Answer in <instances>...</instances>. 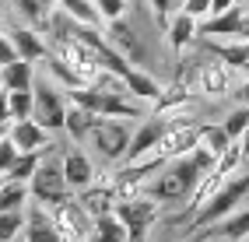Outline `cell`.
<instances>
[{"mask_svg":"<svg viewBox=\"0 0 249 242\" xmlns=\"http://www.w3.org/2000/svg\"><path fill=\"white\" fill-rule=\"evenodd\" d=\"M200 175H204V169L196 165V158L186 151V155H176L169 161H161L151 179L141 183V193H147V197L158 200V204H179L193 193V186L200 183Z\"/></svg>","mask_w":249,"mask_h":242,"instance_id":"6da1fadb","label":"cell"},{"mask_svg":"<svg viewBox=\"0 0 249 242\" xmlns=\"http://www.w3.org/2000/svg\"><path fill=\"white\" fill-rule=\"evenodd\" d=\"M28 197L42 207H56L71 197V186L63 179V151H42L36 172L28 179Z\"/></svg>","mask_w":249,"mask_h":242,"instance_id":"7a4b0ae2","label":"cell"},{"mask_svg":"<svg viewBox=\"0 0 249 242\" xmlns=\"http://www.w3.org/2000/svg\"><path fill=\"white\" fill-rule=\"evenodd\" d=\"M249 193V169L242 172V169H235L228 175V179L218 186V193L204 204V207H196L193 211V221H190V228L193 232H200V228H207V225H214V221H221L225 214H231L235 207L242 204V197Z\"/></svg>","mask_w":249,"mask_h":242,"instance_id":"3957f363","label":"cell"},{"mask_svg":"<svg viewBox=\"0 0 249 242\" xmlns=\"http://www.w3.org/2000/svg\"><path fill=\"white\" fill-rule=\"evenodd\" d=\"M71 95V102L77 105H85L88 112H95V116H102V120H126V116H141V102L137 99H130V95H112V91H102V88H95V85H77V88H67Z\"/></svg>","mask_w":249,"mask_h":242,"instance_id":"277c9868","label":"cell"},{"mask_svg":"<svg viewBox=\"0 0 249 242\" xmlns=\"http://www.w3.org/2000/svg\"><path fill=\"white\" fill-rule=\"evenodd\" d=\"M63 116H67L63 91L53 85L49 74H36V81H32V120L53 134V130H63Z\"/></svg>","mask_w":249,"mask_h":242,"instance_id":"5b68a950","label":"cell"},{"mask_svg":"<svg viewBox=\"0 0 249 242\" xmlns=\"http://www.w3.org/2000/svg\"><path fill=\"white\" fill-rule=\"evenodd\" d=\"M112 214L123 221V228L130 235V242H141L144 232L158 221V200H151L147 193H130V197H116L112 200Z\"/></svg>","mask_w":249,"mask_h":242,"instance_id":"8992f818","label":"cell"},{"mask_svg":"<svg viewBox=\"0 0 249 242\" xmlns=\"http://www.w3.org/2000/svg\"><path fill=\"white\" fill-rule=\"evenodd\" d=\"M85 140H91V148L106 161H123L126 144H130V126L120 123V120H102V116H98Z\"/></svg>","mask_w":249,"mask_h":242,"instance_id":"52a82bcc","label":"cell"},{"mask_svg":"<svg viewBox=\"0 0 249 242\" xmlns=\"http://www.w3.org/2000/svg\"><path fill=\"white\" fill-rule=\"evenodd\" d=\"M49 214H53V221H56V228H60V235L67 239V235H77V239H88V232H91V214L81 207L77 200H74V193L63 204H56V207H49Z\"/></svg>","mask_w":249,"mask_h":242,"instance_id":"ba28073f","label":"cell"},{"mask_svg":"<svg viewBox=\"0 0 249 242\" xmlns=\"http://www.w3.org/2000/svg\"><path fill=\"white\" fill-rule=\"evenodd\" d=\"M246 4H231L221 14H207L204 25H196V35H221V39H242V25H246Z\"/></svg>","mask_w":249,"mask_h":242,"instance_id":"9c48e42d","label":"cell"},{"mask_svg":"<svg viewBox=\"0 0 249 242\" xmlns=\"http://www.w3.org/2000/svg\"><path fill=\"white\" fill-rule=\"evenodd\" d=\"M165 126H169V120L161 116V112H155V116H147L134 134H130V144H126V155H123V161L130 165V161H137V158H144L147 151L158 144V137L165 134Z\"/></svg>","mask_w":249,"mask_h":242,"instance_id":"30bf717a","label":"cell"},{"mask_svg":"<svg viewBox=\"0 0 249 242\" xmlns=\"http://www.w3.org/2000/svg\"><path fill=\"white\" fill-rule=\"evenodd\" d=\"M200 50L207 53V56H214V60H221L225 67H231V70H242L246 63H249V42L246 39H231V42H221L218 35H200Z\"/></svg>","mask_w":249,"mask_h":242,"instance_id":"8fae6325","label":"cell"},{"mask_svg":"<svg viewBox=\"0 0 249 242\" xmlns=\"http://www.w3.org/2000/svg\"><path fill=\"white\" fill-rule=\"evenodd\" d=\"M25 242H63L53 214L42 204H28L25 211Z\"/></svg>","mask_w":249,"mask_h":242,"instance_id":"7c38bea8","label":"cell"},{"mask_svg":"<svg viewBox=\"0 0 249 242\" xmlns=\"http://www.w3.org/2000/svg\"><path fill=\"white\" fill-rule=\"evenodd\" d=\"M7 137L14 140V148L18 151H46L49 148V130L39 126L36 120H11L7 123Z\"/></svg>","mask_w":249,"mask_h":242,"instance_id":"4fadbf2b","label":"cell"},{"mask_svg":"<svg viewBox=\"0 0 249 242\" xmlns=\"http://www.w3.org/2000/svg\"><path fill=\"white\" fill-rule=\"evenodd\" d=\"M63 179H67L71 193L85 190V186H91V183H95V169H91V158H88L85 151H77V148L63 151Z\"/></svg>","mask_w":249,"mask_h":242,"instance_id":"5bb4252c","label":"cell"},{"mask_svg":"<svg viewBox=\"0 0 249 242\" xmlns=\"http://www.w3.org/2000/svg\"><path fill=\"white\" fill-rule=\"evenodd\" d=\"M165 35H169L172 53L182 56V53H186V46L196 42V18L186 14V11H176L172 18H169V25H165Z\"/></svg>","mask_w":249,"mask_h":242,"instance_id":"9a60e30c","label":"cell"},{"mask_svg":"<svg viewBox=\"0 0 249 242\" xmlns=\"http://www.w3.org/2000/svg\"><path fill=\"white\" fill-rule=\"evenodd\" d=\"M196 81H200V88L207 95H228L231 88V67H225L221 60H204L200 63V70H196Z\"/></svg>","mask_w":249,"mask_h":242,"instance_id":"2e32d148","label":"cell"},{"mask_svg":"<svg viewBox=\"0 0 249 242\" xmlns=\"http://www.w3.org/2000/svg\"><path fill=\"white\" fill-rule=\"evenodd\" d=\"M7 39L14 42V53H18L21 60H28V63H39L49 53V46L42 42V35H39L36 28H11Z\"/></svg>","mask_w":249,"mask_h":242,"instance_id":"e0dca14e","label":"cell"},{"mask_svg":"<svg viewBox=\"0 0 249 242\" xmlns=\"http://www.w3.org/2000/svg\"><path fill=\"white\" fill-rule=\"evenodd\" d=\"M207 232L218 239V242H239V239H246L249 235V207L246 211H231V214H225L221 221H214V225H207Z\"/></svg>","mask_w":249,"mask_h":242,"instance_id":"ac0fdd59","label":"cell"},{"mask_svg":"<svg viewBox=\"0 0 249 242\" xmlns=\"http://www.w3.org/2000/svg\"><path fill=\"white\" fill-rule=\"evenodd\" d=\"M36 81V63H28L21 56H14L11 63L0 67V88L4 91H21V88H32Z\"/></svg>","mask_w":249,"mask_h":242,"instance_id":"d6986e66","label":"cell"},{"mask_svg":"<svg viewBox=\"0 0 249 242\" xmlns=\"http://www.w3.org/2000/svg\"><path fill=\"white\" fill-rule=\"evenodd\" d=\"M88 242H130V235H126V228H123V221L116 218L112 211H106V214L91 218Z\"/></svg>","mask_w":249,"mask_h":242,"instance_id":"ffe728a7","label":"cell"},{"mask_svg":"<svg viewBox=\"0 0 249 242\" xmlns=\"http://www.w3.org/2000/svg\"><path fill=\"white\" fill-rule=\"evenodd\" d=\"M123 81H126L130 99H137V102H155L158 95H161L158 81H155L151 74H147V70H141V67H130V74H126Z\"/></svg>","mask_w":249,"mask_h":242,"instance_id":"44dd1931","label":"cell"},{"mask_svg":"<svg viewBox=\"0 0 249 242\" xmlns=\"http://www.w3.org/2000/svg\"><path fill=\"white\" fill-rule=\"evenodd\" d=\"M95 112H88L85 105H77V102H71L67 105V116H63V130H67L74 140H85L88 137V130H91V126H95Z\"/></svg>","mask_w":249,"mask_h":242,"instance_id":"7402d4cb","label":"cell"},{"mask_svg":"<svg viewBox=\"0 0 249 242\" xmlns=\"http://www.w3.org/2000/svg\"><path fill=\"white\" fill-rule=\"evenodd\" d=\"M67 18H74V21H81V25H95V28H102L106 21H102V14H98V7H95V0H60L56 4Z\"/></svg>","mask_w":249,"mask_h":242,"instance_id":"603a6c76","label":"cell"},{"mask_svg":"<svg viewBox=\"0 0 249 242\" xmlns=\"http://www.w3.org/2000/svg\"><path fill=\"white\" fill-rule=\"evenodd\" d=\"M228 144H231V137L225 134V126H221V123H204V126H200L196 148H204L207 155H214V158H218V155L228 148Z\"/></svg>","mask_w":249,"mask_h":242,"instance_id":"cb8c5ba5","label":"cell"},{"mask_svg":"<svg viewBox=\"0 0 249 242\" xmlns=\"http://www.w3.org/2000/svg\"><path fill=\"white\" fill-rule=\"evenodd\" d=\"M25 204H28V183L4 179V186H0V211H14V207H25Z\"/></svg>","mask_w":249,"mask_h":242,"instance_id":"d4e9b609","label":"cell"},{"mask_svg":"<svg viewBox=\"0 0 249 242\" xmlns=\"http://www.w3.org/2000/svg\"><path fill=\"white\" fill-rule=\"evenodd\" d=\"M21 232H25V207L0 211V242H18Z\"/></svg>","mask_w":249,"mask_h":242,"instance_id":"484cf974","label":"cell"},{"mask_svg":"<svg viewBox=\"0 0 249 242\" xmlns=\"http://www.w3.org/2000/svg\"><path fill=\"white\" fill-rule=\"evenodd\" d=\"M39 158H42V151H21L18 158H14V165L4 172V179L28 183V179H32V172H36V165H39Z\"/></svg>","mask_w":249,"mask_h":242,"instance_id":"4316f807","label":"cell"},{"mask_svg":"<svg viewBox=\"0 0 249 242\" xmlns=\"http://www.w3.org/2000/svg\"><path fill=\"white\" fill-rule=\"evenodd\" d=\"M7 109H11V120H28L32 116V88L7 91Z\"/></svg>","mask_w":249,"mask_h":242,"instance_id":"83f0119b","label":"cell"},{"mask_svg":"<svg viewBox=\"0 0 249 242\" xmlns=\"http://www.w3.org/2000/svg\"><path fill=\"white\" fill-rule=\"evenodd\" d=\"M225 134L231 137V140H239L242 137V130H246V126H249V105H235V109H231L228 112V116H225Z\"/></svg>","mask_w":249,"mask_h":242,"instance_id":"f1b7e54d","label":"cell"},{"mask_svg":"<svg viewBox=\"0 0 249 242\" xmlns=\"http://www.w3.org/2000/svg\"><path fill=\"white\" fill-rule=\"evenodd\" d=\"M7 4L14 7V14H21V18H25L32 28H39V25H42V18H46V11L36 4V0H7Z\"/></svg>","mask_w":249,"mask_h":242,"instance_id":"f546056e","label":"cell"},{"mask_svg":"<svg viewBox=\"0 0 249 242\" xmlns=\"http://www.w3.org/2000/svg\"><path fill=\"white\" fill-rule=\"evenodd\" d=\"M179 4H182V0H147V7H151V14H155V25L165 28L169 18L179 11Z\"/></svg>","mask_w":249,"mask_h":242,"instance_id":"4dcf8cb0","label":"cell"},{"mask_svg":"<svg viewBox=\"0 0 249 242\" xmlns=\"http://www.w3.org/2000/svg\"><path fill=\"white\" fill-rule=\"evenodd\" d=\"M95 7L102 14V21H112L120 14H126V0H95Z\"/></svg>","mask_w":249,"mask_h":242,"instance_id":"1f68e13d","label":"cell"},{"mask_svg":"<svg viewBox=\"0 0 249 242\" xmlns=\"http://www.w3.org/2000/svg\"><path fill=\"white\" fill-rule=\"evenodd\" d=\"M18 155H21V151L14 148V140H11V137L0 140V172H7V169L14 165V158H18Z\"/></svg>","mask_w":249,"mask_h":242,"instance_id":"d6a6232c","label":"cell"},{"mask_svg":"<svg viewBox=\"0 0 249 242\" xmlns=\"http://www.w3.org/2000/svg\"><path fill=\"white\" fill-rule=\"evenodd\" d=\"M179 11H186V14H193V18L200 21V18H207V14H211V0H182Z\"/></svg>","mask_w":249,"mask_h":242,"instance_id":"836d02e7","label":"cell"},{"mask_svg":"<svg viewBox=\"0 0 249 242\" xmlns=\"http://www.w3.org/2000/svg\"><path fill=\"white\" fill-rule=\"evenodd\" d=\"M14 56H18V53H14V42L7 39V32H4V35H0V67H4V63H11Z\"/></svg>","mask_w":249,"mask_h":242,"instance_id":"e575fe53","label":"cell"},{"mask_svg":"<svg viewBox=\"0 0 249 242\" xmlns=\"http://www.w3.org/2000/svg\"><path fill=\"white\" fill-rule=\"evenodd\" d=\"M231 99H235V105H249V77L242 81L239 91H231Z\"/></svg>","mask_w":249,"mask_h":242,"instance_id":"d590c367","label":"cell"},{"mask_svg":"<svg viewBox=\"0 0 249 242\" xmlns=\"http://www.w3.org/2000/svg\"><path fill=\"white\" fill-rule=\"evenodd\" d=\"M0 123H11V109H7V91L0 88Z\"/></svg>","mask_w":249,"mask_h":242,"instance_id":"8d00e7d4","label":"cell"},{"mask_svg":"<svg viewBox=\"0 0 249 242\" xmlns=\"http://www.w3.org/2000/svg\"><path fill=\"white\" fill-rule=\"evenodd\" d=\"M231 4H239V0H211V14H221V11H228Z\"/></svg>","mask_w":249,"mask_h":242,"instance_id":"74e56055","label":"cell"},{"mask_svg":"<svg viewBox=\"0 0 249 242\" xmlns=\"http://www.w3.org/2000/svg\"><path fill=\"white\" fill-rule=\"evenodd\" d=\"M239 148H242V155L249 158V126H246V130H242V137H239Z\"/></svg>","mask_w":249,"mask_h":242,"instance_id":"f35d334b","label":"cell"},{"mask_svg":"<svg viewBox=\"0 0 249 242\" xmlns=\"http://www.w3.org/2000/svg\"><path fill=\"white\" fill-rule=\"evenodd\" d=\"M36 4H39L42 11H49V7H56V4H60V0H36Z\"/></svg>","mask_w":249,"mask_h":242,"instance_id":"ab89813d","label":"cell"},{"mask_svg":"<svg viewBox=\"0 0 249 242\" xmlns=\"http://www.w3.org/2000/svg\"><path fill=\"white\" fill-rule=\"evenodd\" d=\"M63 242H88V239H77V235H67V239H63Z\"/></svg>","mask_w":249,"mask_h":242,"instance_id":"60d3db41","label":"cell"},{"mask_svg":"<svg viewBox=\"0 0 249 242\" xmlns=\"http://www.w3.org/2000/svg\"><path fill=\"white\" fill-rule=\"evenodd\" d=\"M7 137V123H0V140H4Z\"/></svg>","mask_w":249,"mask_h":242,"instance_id":"b9f144b4","label":"cell"},{"mask_svg":"<svg viewBox=\"0 0 249 242\" xmlns=\"http://www.w3.org/2000/svg\"><path fill=\"white\" fill-rule=\"evenodd\" d=\"M242 74H246V77H249V63H246V67H242Z\"/></svg>","mask_w":249,"mask_h":242,"instance_id":"7bdbcfd3","label":"cell"},{"mask_svg":"<svg viewBox=\"0 0 249 242\" xmlns=\"http://www.w3.org/2000/svg\"><path fill=\"white\" fill-rule=\"evenodd\" d=\"M0 35H4V21H0Z\"/></svg>","mask_w":249,"mask_h":242,"instance_id":"ee69618b","label":"cell"},{"mask_svg":"<svg viewBox=\"0 0 249 242\" xmlns=\"http://www.w3.org/2000/svg\"><path fill=\"white\" fill-rule=\"evenodd\" d=\"M0 186H4V172H0Z\"/></svg>","mask_w":249,"mask_h":242,"instance_id":"f6af8a7d","label":"cell"},{"mask_svg":"<svg viewBox=\"0 0 249 242\" xmlns=\"http://www.w3.org/2000/svg\"><path fill=\"white\" fill-rule=\"evenodd\" d=\"M239 4H246V7H249V0H239Z\"/></svg>","mask_w":249,"mask_h":242,"instance_id":"bcb514c9","label":"cell"}]
</instances>
